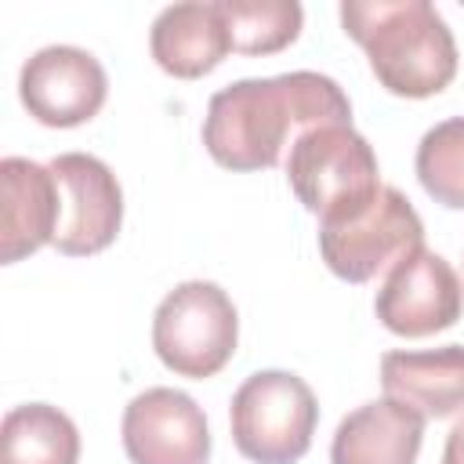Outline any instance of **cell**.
<instances>
[{
    "label": "cell",
    "instance_id": "6da1fadb",
    "mask_svg": "<svg viewBox=\"0 0 464 464\" xmlns=\"http://www.w3.org/2000/svg\"><path fill=\"white\" fill-rule=\"evenodd\" d=\"M326 123H352V102L323 72L250 76L221 87L203 120V145L225 170H268L290 145Z\"/></svg>",
    "mask_w": 464,
    "mask_h": 464
},
{
    "label": "cell",
    "instance_id": "7a4b0ae2",
    "mask_svg": "<svg viewBox=\"0 0 464 464\" xmlns=\"http://www.w3.org/2000/svg\"><path fill=\"white\" fill-rule=\"evenodd\" d=\"M341 25L388 94L431 98L457 76V40L428 0H344Z\"/></svg>",
    "mask_w": 464,
    "mask_h": 464
},
{
    "label": "cell",
    "instance_id": "3957f363",
    "mask_svg": "<svg viewBox=\"0 0 464 464\" xmlns=\"http://www.w3.org/2000/svg\"><path fill=\"white\" fill-rule=\"evenodd\" d=\"M286 181L319 221L352 218L381 192L377 152L352 123L312 127L290 145Z\"/></svg>",
    "mask_w": 464,
    "mask_h": 464
},
{
    "label": "cell",
    "instance_id": "277c9868",
    "mask_svg": "<svg viewBox=\"0 0 464 464\" xmlns=\"http://www.w3.org/2000/svg\"><path fill=\"white\" fill-rule=\"evenodd\" d=\"M239 341L232 297L210 279L178 283L152 315V348L160 362L188 381H207L228 366Z\"/></svg>",
    "mask_w": 464,
    "mask_h": 464
},
{
    "label": "cell",
    "instance_id": "5b68a950",
    "mask_svg": "<svg viewBox=\"0 0 464 464\" xmlns=\"http://www.w3.org/2000/svg\"><path fill=\"white\" fill-rule=\"evenodd\" d=\"M232 442L254 464H297L315 435L319 402L290 370L250 373L228 406Z\"/></svg>",
    "mask_w": 464,
    "mask_h": 464
},
{
    "label": "cell",
    "instance_id": "8992f818",
    "mask_svg": "<svg viewBox=\"0 0 464 464\" xmlns=\"http://www.w3.org/2000/svg\"><path fill=\"white\" fill-rule=\"evenodd\" d=\"M417 246H424V221L395 185H381L373 203L352 218L319 221V254L344 283H370Z\"/></svg>",
    "mask_w": 464,
    "mask_h": 464
},
{
    "label": "cell",
    "instance_id": "52a82bcc",
    "mask_svg": "<svg viewBox=\"0 0 464 464\" xmlns=\"http://www.w3.org/2000/svg\"><path fill=\"white\" fill-rule=\"evenodd\" d=\"M47 167L58 181V228L51 246L65 257L102 254L123 225V188L116 174L91 152H62Z\"/></svg>",
    "mask_w": 464,
    "mask_h": 464
},
{
    "label": "cell",
    "instance_id": "ba28073f",
    "mask_svg": "<svg viewBox=\"0 0 464 464\" xmlns=\"http://www.w3.org/2000/svg\"><path fill=\"white\" fill-rule=\"evenodd\" d=\"M373 312L381 326L399 337H431L460 319L464 283L442 254L417 246L395 268H388L384 283L377 286Z\"/></svg>",
    "mask_w": 464,
    "mask_h": 464
},
{
    "label": "cell",
    "instance_id": "9c48e42d",
    "mask_svg": "<svg viewBox=\"0 0 464 464\" xmlns=\"http://www.w3.org/2000/svg\"><path fill=\"white\" fill-rule=\"evenodd\" d=\"M18 98L44 127H80L102 112L109 98V76L91 51L51 44L22 65Z\"/></svg>",
    "mask_w": 464,
    "mask_h": 464
},
{
    "label": "cell",
    "instance_id": "30bf717a",
    "mask_svg": "<svg viewBox=\"0 0 464 464\" xmlns=\"http://www.w3.org/2000/svg\"><path fill=\"white\" fill-rule=\"evenodd\" d=\"M123 450L130 464H207L210 428L192 395L145 388L123 410Z\"/></svg>",
    "mask_w": 464,
    "mask_h": 464
},
{
    "label": "cell",
    "instance_id": "8fae6325",
    "mask_svg": "<svg viewBox=\"0 0 464 464\" xmlns=\"http://www.w3.org/2000/svg\"><path fill=\"white\" fill-rule=\"evenodd\" d=\"M149 47L156 65L178 80H199L214 72L232 51V33L218 4H170L156 14Z\"/></svg>",
    "mask_w": 464,
    "mask_h": 464
},
{
    "label": "cell",
    "instance_id": "7c38bea8",
    "mask_svg": "<svg viewBox=\"0 0 464 464\" xmlns=\"http://www.w3.org/2000/svg\"><path fill=\"white\" fill-rule=\"evenodd\" d=\"M4 188V221H0V261L14 265L40 246L54 243L58 228V181L51 167H40L22 156L0 163Z\"/></svg>",
    "mask_w": 464,
    "mask_h": 464
},
{
    "label": "cell",
    "instance_id": "4fadbf2b",
    "mask_svg": "<svg viewBox=\"0 0 464 464\" xmlns=\"http://www.w3.org/2000/svg\"><path fill=\"white\" fill-rule=\"evenodd\" d=\"M424 420L399 399H370L337 424L330 464H417Z\"/></svg>",
    "mask_w": 464,
    "mask_h": 464
},
{
    "label": "cell",
    "instance_id": "5bb4252c",
    "mask_svg": "<svg viewBox=\"0 0 464 464\" xmlns=\"http://www.w3.org/2000/svg\"><path fill=\"white\" fill-rule=\"evenodd\" d=\"M381 384L388 399H399L424 417H453L464 410V344H442L428 352H384Z\"/></svg>",
    "mask_w": 464,
    "mask_h": 464
},
{
    "label": "cell",
    "instance_id": "9a60e30c",
    "mask_svg": "<svg viewBox=\"0 0 464 464\" xmlns=\"http://www.w3.org/2000/svg\"><path fill=\"white\" fill-rule=\"evenodd\" d=\"M0 464H80V431L51 402H25L4 413Z\"/></svg>",
    "mask_w": 464,
    "mask_h": 464
},
{
    "label": "cell",
    "instance_id": "2e32d148",
    "mask_svg": "<svg viewBox=\"0 0 464 464\" xmlns=\"http://www.w3.org/2000/svg\"><path fill=\"white\" fill-rule=\"evenodd\" d=\"M232 51L239 54H276L301 36L304 7L297 0H221Z\"/></svg>",
    "mask_w": 464,
    "mask_h": 464
},
{
    "label": "cell",
    "instance_id": "e0dca14e",
    "mask_svg": "<svg viewBox=\"0 0 464 464\" xmlns=\"http://www.w3.org/2000/svg\"><path fill=\"white\" fill-rule=\"evenodd\" d=\"M413 167L420 188L435 203L464 210V116L442 120L431 130H424Z\"/></svg>",
    "mask_w": 464,
    "mask_h": 464
},
{
    "label": "cell",
    "instance_id": "ac0fdd59",
    "mask_svg": "<svg viewBox=\"0 0 464 464\" xmlns=\"http://www.w3.org/2000/svg\"><path fill=\"white\" fill-rule=\"evenodd\" d=\"M442 464H464V420H457L446 435V450H442Z\"/></svg>",
    "mask_w": 464,
    "mask_h": 464
}]
</instances>
